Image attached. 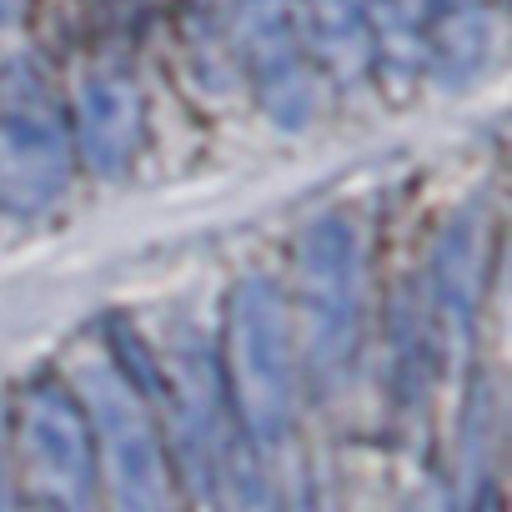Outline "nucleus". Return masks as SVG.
<instances>
[{"mask_svg":"<svg viewBox=\"0 0 512 512\" xmlns=\"http://www.w3.org/2000/svg\"><path fill=\"white\" fill-rule=\"evenodd\" d=\"M216 367L236 427L262 452H272L297 417V332L277 277L246 272L231 287Z\"/></svg>","mask_w":512,"mask_h":512,"instance_id":"1","label":"nucleus"},{"mask_svg":"<svg viewBox=\"0 0 512 512\" xmlns=\"http://www.w3.org/2000/svg\"><path fill=\"white\" fill-rule=\"evenodd\" d=\"M362 302H367V251L352 216H317L297 236V297L292 332L312 367V377L337 382L352 372L362 342Z\"/></svg>","mask_w":512,"mask_h":512,"instance_id":"2","label":"nucleus"},{"mask_svg":"<svg viewBox=\"0 0 512 512\" xmlns=\"http://www.w3.org/2000/svg\"><path fill=\"white\" fill-rule=\"evenodd\" d=\"M76 146L61 96L26 56L0 66V211L41 216L71 186Z\"/></svg>","mask_w":512,"mask_h":512,"instance_id":"3","label":"nucleus"},{"mask_svg":"<svg viewBox=\"0 0 512 512\" xmlns=\"http://www.w3.org/2000/svg\"><path fill=\"white\" fill-rule=\"evenodd\" d=\"M81 407L96 437V487L106 492L111 512H171V477L166 447L151 407L141 402L136 382L121 362H96L81 372Z\"/></svg>","mask_w":512,"mask_h":512,"instance_id":"4","label":"nucleus"},{"mask_svg":"<svg viewBox=\"0 0 512 512\" xmlns=\"http://www.w3.org/2000/svg\"><path fill=\"white\" fill-rule=\"evenodd\" d=\"M16 452L26 492L41 512H96V437L71 387H26L16 407Z\"/></svg>","mask_w":512,"mask_h":512,"instance_id":"5","label":"nucleus"},{"mask_svg":"<svg viewBox=\"0 0 512 512\" xmlns=\"http://www.w3.org/2000/svg\"><path fill=\"white\" fill-rule=\"evenodd\" d=\"M231 26L262 111L282 131H302L322 101V66L302 36L297 0H236Z\"/></svg>","mask_w":512,"mask_h":512,"instance_id":"6","label":"nucleus"},{"mask_svg":"<svg viewBox=\"0 0 512 512\" xmlns=\"http://www.w3.org/2000/svg\"><path fill=\"white\" fill-rule=\"evenodd\" d=\"M166 402V422H171V442H176V457L186 467V477L201 487L206 477V452L216 442V432L226 427L231 407H226V392H221V367H216V352L201 332H176L171 347H166V362L161 372L151 377Z\"/></svg>","mask_w":512,"mask_h":512,"instance_id":"7","label":"nucleus"},{"mask_svg":"<svg viewBox=\"0 0 512 512\" xmlns=\"http://www.w3.org/2000/svg\"><path fill=\"white\" fill-rule=\"evenodd\" d=\"M482 287H487V226L477 211H462L457 221H447V231L437 236L432 267H427V287L417 297L422 322L437 342V352L462 347V337L477 322L482 307Z\"/></svg>","mask_w":512,"mask_h":512,"instance_id":"8","label":"nucleus"},{"mask_svg":"<svg viewBox=\"0 0 512 512\" xmlns=\"http://www.w3.org/2000/svg\"><path fill=\"white\" fill-rule=\"evenodd\" d=\"M66 121H71L76 161H86V171L96 176H121L141 151V131H146L141 86L121 71H91L76 86V106Z\"/></svg>","mask_w":512,"mask_h":512,"instance_id":"9","label":"nucleus"},{"mask_svg":"<svg viewBox=\"0 0 512 512\" xmlns=\"http://www.w3.org/2000/svg\"><path fill=\"white\" fill-rule=\"evenodd\" d=\"M302 36L317 66L337 81H357L377 61V16L372 0H297Z\"/></svg>","mask_w":512,"mask_h":512,"instance_id":"10","label":"nucleus"},{"mask_svg":"<svg viewBox=\"0 0 512 512\" xmlns=\"http://www.w3.org/2000/svg\"><path fill=\"white\" fill-rule=\"evenodd\" d=\"M201 492L216 497L221 512H277V487L267 477V452L236 427V417H226V427L216 432V442L206 452Z\"/></svg>","mask_w":512,"mask_h":512,"instance_id":"11","label":"nucleus"},{"mask_svg":"<svg viewBox=\"0 0 512 512\" xmlns=\"http://www.w3.org/2000/svg\"><path fill=\"white\" fill-rule=\"evenodd\" d=\"M292 512H332V507H327V497H322V492H317V487L307 482V487L297 492V502H292Z\"/></svg>","mask_w":512,"mask_h":512,"instance_id":"12","label":"nucleus"},{"mask_svg":"<svg viewBox=\"0 0 512 512\" xmlns=\"http://www.w3.org/2000/svg\"><path fill=\"white\" fill-rule=\"evenodd\" d=\"M0 512H41V507H36V502H16V497L0 492Z\"/></svg>","mask_w":512,"mask_h":512,"instance_id":"13","label":"nucleus"},{"mask_svg":"<svg viewBox=\"0 0 512 512\" xmlns=\"http://www.w3.org/2000/svg\"><path fill=\"white\" fill-rule=\"evenodd\" d=\"M16 6H21V0H0V26H6V21L16 16Z\"/></svg>","mask_w":512,"mask_h":512,"instance_id":"14","label":"nucleus"}]
</instances>
